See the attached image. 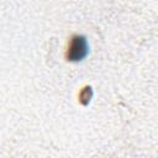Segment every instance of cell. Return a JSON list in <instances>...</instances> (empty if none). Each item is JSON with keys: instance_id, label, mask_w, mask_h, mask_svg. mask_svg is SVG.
I'll use <instances>...</instances> for the list:
<instances>
[{"instance_id": "2", "label": "cell", "mask_w": 158, "mask_h": 158, "mask_svg": "<svg viewBox=\"0 0 158 158\" xmlns=\"http://www.w3.org/2000/svg\"><path fill=\"white\" fill-rule=\"evenodd\" d=\"M91 96H93V90H91V88H90V86H86V88H84V89H83V91L80 93L79 99H80L81 104L86 105V104L91 100Z\"/></svg>"}, {"instance_id": "1", "label": "cell", "mask_w": 158, "mask_h": 158, "mask_svg": "<svg viewBox=\"0 0 158 158\" xmlns=\"http://www.w3.org/2000/svg\"><path fill=\"white\" fill-rule=\"evenodd\" d=\"M89 54V43L85 36L74 35L69 40L68 48L65 52V58L69 62H81Z\"/></svg>"}]
</instances>
